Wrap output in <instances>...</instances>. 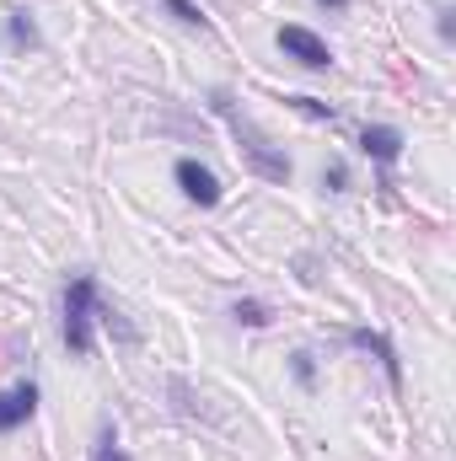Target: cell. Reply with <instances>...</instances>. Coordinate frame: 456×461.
Returning a JSON list of instances; mask_svg holds the SVG:
<instances>
[{"instance_id":"obj_1","label":"cell","mask_w":456,"mask_h":461,"mask_svg":"<svg viewBox=\"0 0 456 461\" xmlns=\"http://www.w3.org/2000/svg\"><path fill=\"white\" fill-rule=\"evenodd\" d=\"M210 108L231 123V134H236V145H242L247 167H252L263 183H290V156H285V150H279V145H274L258 123H252V118L236 108V97H231L226 86H215V92H210Z\"/></svg>"},{"instance_id":"obj_2","label":"cell","mask_w":456,"mask_h":461,"mask_svg":"<svg viewBox=\"0 0 456 461\" xmlns=\"http://www.w3.org/2000/svg\"><path fill=\"white\" fill-rule=\"evenodd\" d=\"M97 306H103V295H97V279L92 274H70L65 279V295H59V339L65 348L76 354V359H92V348H97Z\"/></svg>"},{"instance_id":"obj_3","label":"cell","mask_w":456,"mask_h":461,"mask_svg":"<svg viewBox=\"0 0 456 461\" xmlns=\"http://www.w3.org/2000/svg\"><path fill=\"white\" fill-rule=\"evenodd\" d=\"M274 43H279V54H285V59H296V65H306V70H328V65H333L328 38H323V32H312V27H301V22H285V27L274 32Z\"/></svg>"},{"instance_id":"obj_4","label":"cell","mask_w":456,"mask_h":461,"mask_svg":"<svg viewBox=\"0 0 456 461\" xmlns=\"http://www.w3.org/2000/svg\"><path fill=\"white\" fill-rule=\"evenodd\" d=\"M172 183L183 188V199L188 204H199V210H215L221 204V177H215V167H205L199 156H178V167H172Z\"/></svg>"},{"instance_id":"obj_5","label":"cell","mask_w":456,"mask_h":461,"mask_svg":"<svg viewBox=\"0 0 456 461\" xmlns=\"http://www.w3.org/2000/svg\"><path fill=\"white\" fill-rule=\"evenodd\" d=\"M403 145H408V140H403V129H392V123H365V129H360V150H365L381 172H392V167L403 161Z\"/></svg>"},{"instance_id":"obj_6","label":"cell","mask_w":456,"mask_h":461,"mask_svg":"<svg viewBox=\"0 0 456 461\" xmlns=\"http://www.w3.org/2000/svg\"><path fill=\"white\" fill-rule=\"evenodd\" d=\"M38 413V381H16L0 392V435H16Z\"/></svg>"},{"instance_id":"obj_7","label":"cell","mask_w":456,"mask_h":461,"mask_svg":"<svg viewBox=\"0 0 456 461\" xmlns=\"http://www.w3.org/2000/svg\"><path fill=\"white\" fill-rule=\"evenodd\" d=\"M349 344L365 348V354L387 370V381H392V386H403V359H397V348H392L387 333H376V328H349Z\"/></svg>"},{"instance_id":"obj_8","label":"cell","mask_w":456,"mask_h":461,"mask_svg":"<svg viewBox=\"0 0 456 461\" xmlns=\"http://www.w3.org/2000/svg\"><path fill=\"white\" fill-rule=\"evenodd\" d=\"M5 38H11V49H38L43 38H38V22H32V11L27 5H16V11H5Z\"/></svg>"},{"instance_id":"obj_9","label":"cell","mask_w":456,"mask_h":461,"mask_svg":"<svg viewBox=\"0 0 456 461\" xmlns=\"http://www.w3.org/2000/svg\"><path fill=\"white\" fill-rule=\"evenodd\" d=\"M231 322H236V328H269L274 312H269V301H252V295H247V301H231Z\"/></svg>"},{"instance_id":"obj_10","label":"cell","mask_w":456,"mask_h":461,"mask_svg":"<svg viewBox=\"0 0 456 461\" xmlns=\"http://www.w3.org/2000/svg\"><path fill=\"white\" fill-rule=\"evenodd\" d=\"M290 375H296V386L312 392V386H317V354H312V348H296V354H290Z\"/></svg>"},{"instance_id":"obj_11","label":"cell","mask_w":456,"mask_h":461,"mask_svg":"<svg viewBox=\"0 0 456 461\" xmlns=\"http://www.w3.org/2000/svg\"><path fill=\"white\" fill-rule=\"evenodd\" d=\"M183 27H199V32H210V16H205V5H194V0H161Z\"/></svg>"},{"instance_id":"obj_12","label":"cell","mask_w":456,"mask_h":461,"mask_svg":"<svg viewBox=\"0 0 456 461\" xmlns=\"http://www.w3.org/2000/svg\"><path fill=\"white\" fill-rule=\"evenodd\" d=\"M92 461H134L123 446H118V435L114 429H103V440H97V451H92Z\"/></svg>"},{"instance_id":"obj_13","label":"cell","mask_w":456,"mask_h":461,"mask_svg":"<svg viewBox=\"0 0 456 461\" xmlns=\"http://www.w3.org/2000/svg\"><path fill=\"white\" fill-rule=\"evenodd\" d=\"M290 108H296V113H306V118H323V123H333V108H328V103H317V97H290Z\"/></svg>"},{"instance_id":"obj_14","label":"cell","mask_w":456,"mask_h":461,"mask_svg":"<svg viewBox=\"0 0 456 461\" xmlns=\"http://www.w3.org/2000/svg\"><path fill=\"white\" fill-rule=\"evenodd\" d=\"M323 188H328V194H343V188H349V167H343V161H328V167H323Z\"/></svg>"},{"instance_id":"obj_15","label":"cell","mask_w":456,"mask_h":461,"mask_svg":"<svg viewBox=\"0 0 456 461\" xmlns=\"http://www.w3.org/2000/svg\"><path fill=\"white\" fill-rule=\"evenodd\" d=\"M317 5H323V11H349L354 0H317Z\"/></svg>"}]
</instances>
